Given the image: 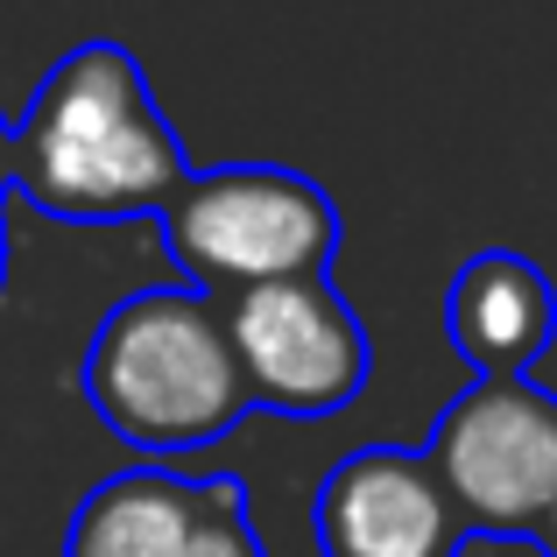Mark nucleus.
Listing matches in <instances>:
<instances>
[{"instance_id":"nucleus-1","label":"nucleus","mask_w":557,"mask_h":557,"mask_svg":"<svg viewBox=\"0 0 557 557\" xmlns=\"http://www.w3.org/2000/svg\"><path fill=\"white\" fill-rule=\"evenodd\" d=\"M184 177L190 156L127 42L92 36L57 57L28 113L8 121V198L64 226L156 219Z\"/></svg>"},{"instance_id":"nucleus-4","label":"nucleus","mask_w":557,"mask_h":557,"mask_svg":"<svg viewBox=\"0 0 557 557\" xmlns=\"http://www.w3.org/2000/svg\"><path fill=\"white\" fill-rule=\"evenodd\" d=\"M423 466L445 502L459 508L466 536H530L544 530L557 494V395L530 374H473L437 417Z\"/></svg>"},{"instance_id":"nucleus-11","label":"nucleus","mask_w":557,"mask_h":557,"mask_svg":"<svg viewBox=\"0 0 557 557\" xmlns=\"http://www.w3.org/2000/svg\"><path fill=\"white\" fill-rule=\"evenodd\" d=\"M0 198H8V113H0Z\"/></svg>"},{"instance_id":"nucleus-2","label":"nucleus","mask_w":557,"mask_h":557,"mask_svg":"<svg viewBox=\"0 0 557 557\" xmlns=\"http://www.w3.org/2000/svg\"><path fill=\"white\" fill-rule=\"evenodd\" d=\"M85 409L127 451H198L219 445L247 417V388L233 368L219 304L198 289H135L121 297L78 360Z\"/></svg>"},{"instance_id":"nucleus-10","label":"nucleus","mask_w":557,"mask_h":557,"mask_svg":"<svg viewBox=\"0 0 557 557\" xmlns=\"http://www.w3.org/2000/svg\"><path fill=\"white\" fill-rule=\"evenodd\" d=\"M536 544H544V557H557V494H550V508H544V530H536Z\"/></svg>"},{"instance_id":"nucleus-9","label":"nucleus","mask_w":557,"mask_h":557,"mask_svg":"<svg viewBox=\"0 0 557 557\" xmlns=\"http://www.w3.org/2000/svg\"><path fill=\"white\" fill-rule=\"evenodd\" d=\"M177 557H269V550H261V536H255V516H247V480L219 473L212 508L198 516V530L184 536Z\"/></svg>"},{"instance_id":"nucleus-12","label":"nucleus","mask_w":557,"mask_h":557,"mask_svg":"<svg viewBox=\"0 0 557 557\" xmlns=\"http://www.w3.org/2000/svg\"><path fill=\"white\" fill-rule=\"evenodd\" d=\"M0 289H8V219H0Z\"/></svg>"},{"instance_id":"nucleus-7","label":"nucleus","mask_w":557,"mask_h":557,"mask_svg":"<svg viewBox=\"0 0 557 557\" xmlns=\"http://www.w3.org/2000/svg\"><path fill=\"white\" fill-rule=\"evenodd\" d=\"M445 332L473 374H530L557 339V289L516 247H480L445 289Z\"/></svg>"},{"instance_id":"nucleus-3","label":"nucleus","mask_w":557,"mask_h":557,"mask_svg":"<svg viewBox=\"0 0 557 557\" xmlns=\"http://www.w3.org/2000/svg\"><path fill=\"white\" fill-rule=\"evenodd\" d=\"M156 226L184 289L212 304L289 275H332L339 255V205L325 198V184L283 163L190 170L177 198L156 212Z\"/></svg>"},{"instance_id":"nucleus-6","label":"nucleus","mask_w":557,"mask_h":557,"mask_svg":"<svg viewBox=\"0 0 557 557\" xmlns=\"http://www.w3.org/2000/svg\"><path fill=\"white\" fill-rule=\"evenodd\" d=\"M311 530L325 557H459L473 544L423 451L403 445L346 451L318 487Z\"/></svg>"},{"instance_id":"nucleus-8","label":"nucleus","mask_w":557,"mask_h":557,"mask_svg":"<svg viewBox=\"0 0 557 557\" xmlns=\"http://www.w3.org/2000/svg\"><path fill=\"white\" fill-rule=\"evenodd\" d=\"M212 480H184L170 466H127L99 480L64 530V557H177L198 516L212 508Z\"/></svg>"},{"instance_id":"nucleus-5","label":"nucleus","mask_w":557,"mask_h":557,"mask_svg":"<svg viewBox=\"0 0 557 557\" xmlns=\"http://www.w3.org/2000/svg\"><path fill=\"white\" fill-rule=\"evenodd\" d=\"M219 325H226L247 409L339 417L368 395V374H374L368 325L339 297L332 275H289V283L219 297Z\"/></svg>"}]
</instances>
